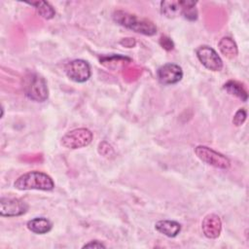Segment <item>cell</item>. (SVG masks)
<instances>
[{"label": "cell", "mask_w": 249, "mask_h": 249, "mask_svg": "<svg viewBox=\"0 0 249 249\" xmlns=\"http://www.w3.org/2000/svg\"><path fill=\"white\" fill-rule=\"evenodd\" d=\"M224 89H226L228 93L234 95L243 101H246L248 98L246 89L243 88V86L240 83L236 81H228L224 85Z\"/></svg>", "instance_id": "cell-15"}, {"label": "cell", "mask_w": 249, "mask_h": 249, "mask_svg": "<svg viewBox=\"0 0 249 249\" xmlns=\"http://www.w3.org/2000/svg\"><path fill=\"white\" fill-rule=\"evenodd\" d=\"M195 153L199 160H201L205 163L210 164L214 167H217L220 169H228L231 165V162L226 156H224L206 146L196 147Z\"/></svg>", "instance_id": "cell-5"}, {"label": "cell", "mask_w": 249, "mask_h": 249, "mask_svg": "<svg viewBox=\"0 0 249 249\" xmlns=\"http://www.w3.org/2000/svg\"><path fill=\"white\" fill-rule=\"evenodd\" d=\"M189 1H161V14L167 18H175L178 15H183Z\"/></svg>", "instance_id": "cell-11"}, {"label": "cell", "mask_w": 249, "mask_h": 249, "mask_svg": "<svg viewBox=\"0 0 249 249\" xmlns=\"http://www.w3.org/2000/svg\"><path fill=\"white\" fill-rule=\"evenodd\" d=\"M113 18L122 26H124L134 32L148 36H152L157 33V26L150 19L141 18L124 11H116L113 14Z\"/></svg>", "instance_id": "cell-1"}, {"label": "cell", "mask_w": 249, "mask_h": 249, "mask_svg": "<svg viewBox=\"0 0 249 249\" xmlns=\"http://www.w3.org/2000/svg\"><path fill=\"white\" fill-rule=\"evenodd\" d=\"M202 231L206 237L216 238L220 235L222 230V223L220 217L216 214H208L204 217L202 224Z\"/></svg>", "instance_id": "cell-10"}, {"label": "cell", "mask_w": 249, "mask_h": 249, "mask_svg": "<svg viewBox=\"0 0 249 249\" xmlns=\"http://www.w3.org/2000/svg\"><path fill=\"white\" fill-rule=\"evenodd\" d=\"M66 75L74 82L84 83L90 77V67L83 59H75L65 65Z\"/></svg>", "instance_id": "cell-6"}, {"label": "cell", "mask_w": 249, "mask_h": 249, "mask_svg": "<svg viewBox=\"0 0 249 249\" xmlns=\"http://www.w3.org/2000/svg\"><path fill=\"white\" fill-rule=\"evenodd\" d=\"M219 50L228 58H233L237 55L238 50L235 42L230 37H224L218 44Z\"/></svg>", "instance_id": "cell-14"}, {"label": "cell", "mask_w": 249, "mask_h": 249, "mask_svg": "<svg viewBox=\"0 0 249 249\" xmlns=\"http://www.w3.org/2000/svg\"><path fill=\"white\" fill-rule=\"evenodd\" d=\"M105 247L106 246L102 242H100L98 240L89 241V243H87V244H85L83 246V248H105Z\"/></svg>", "instance_id": "cell-19"}, {"label": "cell", "mask_w": 249, "mask_h": 249, "mask_svg": "<svg viewBox=\"0 0 249 249\" xmlns=\"http://www.w3.org/2000/svg\"><path fill=\"white\" fill-rule=\"evenodd\" d=\"M92 132L88 128H76L61 138V144L68 149H79L88 146L92 140Z\"/></svg>", "instance_id": "cell-4"}, {"label": "cell", "mask_w": 249, "mask_h": 249, "mask_svg": "<svg viewBox=\"0 0 249 249\" xmlns=\"http://www.w3.org/2000/svg\"><path fill=\"white\" fill-rule=\"evenodd\" d=\"M157 76L160 84L173 85L178 83L182 79L183 71L181 67L177 64L165 63L158 69Z\"/></svg>", "instance_id": "cell-9"}, {"label": "cell", "mask_w": 249, "mask_h": 249, "mask_svg": "<svg viewBox=\"0 0 249 249\" xmlns=\"http://www.w3.org/2000/svg\"><path fill=\"white\" fill-rule=\"evenodd\" d=\"M196 56L199 61L211 71H220L223 68V61L216 51L208 46H200L196 49Z\"/></svg>", "instance_id": "cell-7"}, {"label": "cell", "mask_w": 249, "mask_h": 249, "mask_svg": "<svg viewBox=\"0 0 249 249\" xmlns=\"http://www.w3.org/2000/svg\"><path fill=\"white\" fill-rule=\"evenodd\" d=\"M24 91L28 98L37 102L45 101L49 95L46 80L35 73H31L26 76Z\"/></svg>", "instance_id": "cell-3"}, {"label": "cell", "mask_w": 249, "mask_h": 249, "mask_svg": "<svg viewBox=\"0 0 249 249\" xmlns=\"http://www.w3.org/2000/svg\"><path fill=\"white\" fill-rule=\"evenodd\" d=\"M160 46L166 50V51H171L173 48H174V44L173 42L171 41L170 38L166 37V36H161L160 39Z\"/></svg>", "instance_id": "cell-18"}, {"label": "cell", "mask_w": 249, "mask_h": 249, "mask_svg": "<svg viewBox=\"0 0 249 249\" xmlns=\"http://www.w3.org/2000/svg\"><path fill=\"white\" fill-rule=\"evenodd\" d=\"M16 189L24 190H41L51 191L54 187L53 179L46 173L40 171H30L19 176L14 183Z\"/></svg>", "instance_id": "cell-2"}, {"label": "cell", "mask_w": 249, "mask_h": 249, "mask_svg": "<svg viewBox=\"0 0 249 249\" xmlns=\"http://www.w3.org/2000/svg\"><path fill=\"white\" fill-rule=\"evenodd\" d=\"M246 117H247V113H246V110L241 108L239 109L233 116V119H232V123L234 125L236 126H240L246 120Z\"/></svg>", "instance_id": "cell-17"}, {"label": "cell", "mask_w": 249, "mask_h": 249, "mask_svg": "<svg viewBox=\"0 0 249 249\" xmlns=\"http://www.w3.org/2000/svg\"><path fill=\"white\" fill-rule=\"evenodd\" d=\"M29 5L33 6L37 13L44 18L46 19H50L53 18L55 12L53 10V8L46 1H35V2H28Z\"/></svg>", "instance_id": "cell-16"}, {"label": "cell", "mask_w": 249, "mask_h": 249, "mask_svg": "<svg viewBox=\"0 0 249 249\" xmlns=\"http://www.w3.org/2000/svg\"><path fill=\"white\" fill-rule=\"evenodd\" d=\"M52 222L46 218H34L27 223V228L34 233L44 234L51 231L52 229Z\"/></svg>", "instance_id": "cell-13"}, {"label": "cell", "mask_w": 249, "mask_h": 249, "mask_svg": "<svg viewBox=\"0 0 249 249\" xmlns=\"http://www.w3.org/2000/svg\"><path fill=\"white\" fill-rule=\"evenodd\" d=\"M155 228L159 232L168 237L176 236L181 231V225L175 221H170V220L159 221L156 223Z\"/></svg>", "instance_id": "cell-12"}, {"label": "cell", "mask_w": 249, "mask_h": 249, "mask_svg": "<svg viewBox=\"0 0 249 249\" xmlns=\"http://www.w3.org/2000/svg\"><path fill=\"white\" fill-rule=\"evenodd\" d=\"M28 209V205L18 199L12 197H2L0 199V214L4 217L20 216Z\"/></svg>", "instance_id": "cell-8"}]
</instances>
